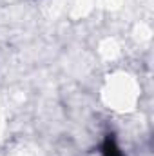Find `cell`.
Instances as JSON below:
<instances>
[{
  "mask_svg": "<svg viewBox=\"0 0 154 156\" xmlns=\"http://www.w3.org/2000/svg\"><path fill=\"white\" fill-rule=\"evenodd\" d=\"M102 156H125L120 151V147H118V144H116V140H114L113 134H107V136L103 138V144H102Z\"/></svg>",
  "mask_w": 154,
  "mask_h": 156,
  "instance_id": "1",
  "label": "cell"
}]
</instances>
